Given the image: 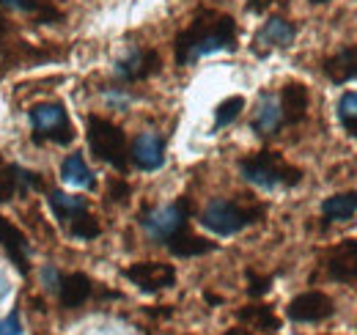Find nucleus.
I'll list each match as a JSON object with an SVG mask.
<instances>
[{
	"mask_svg": "<svg viewBox=\"0 0 357 335\" xmlns=\"http://www.w3.org/2000/svg\"><path fill=\"white\" fill-rule=\"evenodd\" d=\"M236 50V20L215 8H198L192 22L181 31L174 42L178 66H190L204 55Z\"/></svg>",
	"mask_w": 357,
	"mask_h": 335,
	"instance_id": "f257e3e1",
	"label": "nucleus"
},
{
	"mask_svg": "<svg viewBox=\"0 0 357 335\" xmlns=\"http://www.w3.org/2000/svg\"><path fill=\"white\" fill-rule=\"evenodd\" d=\"M242 176L261 187V190H286V187H297L303 181V170L294 165H289L278 151H256L250 157H245L239 163Z\"/></svg>",
	"mask_w": 357,
	"mask_h": 335,
	"instance_id": "f03ea898",
	"label": "nucleus"
},
{
	"mask_svg": "<svg viewBox=\"0 0 357 335\" xmlns=\"http://www.w3.org/2000/svg\"><path fill=\"white\" fill-rule=\"evenodd\" d=\"M264 217V207H245L231 198H212L201 211V225L218 237H234Z\"/></svg>",
	"mask_w": 357,
	"mask_h": 335,
	"instance_id": "7ed1b4c3",
	"label": "nucleus"
},
{
	"mask_svg": "<svg viewBox=\"0 0 357 335\" xmlns=\"http://www.w3.org/2000/svg\"><path fill=\"white\" fill-rule=\"evenodd\" d=\"M89 146L96 160L107 163L116 168L119 173H127L130 163V149H127V135L121 132V126H116L107 119L91 116L89 119Z\"/></svg>",
	"mask_w": 357,
	"mask_h": 335,
	"instance_id": "20e7f679",
	"label": "nucleus"
},
{
	"mask_svg": "<svg viewBox=\"0 0 357 335\" xmlns=\"http://www.w3.org/2000/svg\"><path fill=\"white\" fill-rule=\"evenodd\" d=\"M137 220H140V228L146 231L149 239L165 245L174 237L187 231V225H190V201L187 198H178V201L165 204V207L143 209Z\"/></svg>",
	"mask_w": 357,
	"mask_h": 335,
	"instance_id": "39448f33",
	"label": "nucleus"
},
{
	"mask_svg": "<svg viewBox=\"0 0 357 335\" xmlns=\"http://www.w3.org/2000/svg\"><path fill=\"white\" fill-rule=\"evenodd\" d=\"M31 129H33V140L42 143H58V146H69L75 140V126L69 121V113L63 110L61 102H42L31 107Z\"/></svg>",
	"mask_w": 357,
	"mask_h": 335,
	"instance_id": "423d86ee",
	"label": "nucleus"
},
{
	"mask_svg": "<svg viewBox=\"0 0 357 335\" xmlns=\"http://www.w3.org/2000/svg\"><path fill=\"white\" fill-rule=\"evenodd\" d=\"M124 278L135 283L140 292L154 294L171 289L176 283V269L171 264H162V261H137V264L124 269Z\"/></svg>",
	"mask_w": 357,
	"mask_h": 335,
	"instance_id": "0eeeda50",
	"label": "nucleus"
},
{
	"mask_svg": "<svg viewBox=\"0 0 357 335\" xmlns=\"http://www.w3.org/2000/svg\"><path fill=\"white\" fill-rule=\"evenodd\" d=\"M321 267L330 281L355 283L357 281V239H344L321 255Z\"/></svg>",
	"mask_w": 357,
	"mask_h": 335,
	"instance_id": "6e6552de",
	"label": "nucleus"
},
{
	"mask_svg": "<svg viewBox=\"0 0 357 335\" xmlns=\"http://www.w3.org/2000/svg\"><path fill=\"white\" fill-rule=\"evenodd\" d=\"M335 313V302L324 292H305L294 297L286 308V316L297 325H316Z\"/></svg>",
	"mask_w": 357,
	"mask_h": 335,
	"instance_id": "1a4fd4ad",
	"label": "nucleus"
},
{
	"mask_svg": "<svg viewBox=\"0 0 357 335\" xmlns=\"http://www.w3.org/2000/svg\"><path fill=\"white\" fill-rule=\"evenodd\" d=\"M116 77L121 83H140V80H149L151 75L160 72V52L157 50H140L132 47L119 64H116Z\"/></svg>",
	"mask_w": 357,
	"mask_h": 335,
	"instance_id": "9d476101",
	"label": "nucleus"
},
{
	"mask_svg": "<svg viewBox=\"0 0 357 335\" xmlns=\"http://www.w3.org/2000/svg\"><path fill=\"white\" fill-rule=\"evenodd\" d=\"M0 248L11 258L17 272L22 278H28V272H31V267H28L31 264V242L8 217H0Z\"/></svg>",
	"mask_w": 357,
	"mask_h": 335,
	"instance_id": "9b49d317",
	"label": "nucleus"
},
{
	"mask_svg": "<svg viewBox=\"0 0 357 335\" xmlns=\"http://www.w3.org/2000/svg\"><path fill=\"white\" fill-rule=\"evenodd\" d=\"M294 36H297V28L289 20L269 17L267 22L259 28V34L253 36V52L264 58L269 50H286L289 44L294 42Z\"/></svg>",
	"mask_w": 357,
	"mask_h": 335,
	"instance_id": "f8f14e48",
	"label": "nucleus"
},
{
	"mask_svg": "<svg viewBox=\"0 0 357 335\" xmlns=\"http://www.w3.org/2000/svg\"><path fill=\"white\" fill-rule=\"evenodd\" d=\"M130 160L140 170H160L165 165V140L157 132H140L130 146Z\"/></svg>",
	"mask_w": 357,
	"mask_h": 335,
	"instance_id": "ddd939ff",
	"label": "nucleus"
},
{
	"mask_svg": "<svg viewBox=\"0 0 357 335\" xmlns=\"http://www.w3.org/2000/svg\"><path fill=\"white\" fill-rule=\"evenodd\" d=\"M42 179L31 170H22V168L11 165L0 157V204L11 201L14 195L20 193H31V190H42Z\"/></svg>",
	"mask_w": 357,
	"mask_h": 335,
	"instance_id": "4468645a",
	"label": "nucleus"
},
{
	"mask_svg": "<svg viewBox=\"0 0 357 335\" xmlns=\"http://www.w3.org/2000/svg\"><path fill=\"white\" fill-rule=\"evenodd\" d=\"M253 132H259V135H275L280 126H283V110H280V99H278V94H272V91H261L259 94V102H256V113H253Z\"/></svg>",
	"mask_w": 357,
	"mask_h": 335,
	"instance_id": "2eb2a0df",
	"label": "nucleus"
},
{
	"mask_svg": "<svg viewBox=\"0 0 357 335\" xmlns=\"http://www.w3.org/2000/svg\"><path fill=\"white\" fill-rule=\"evenodd\" d=\"M280 110H283V124L294 126L305 121L308 116V88L303 83H286L278 94Z\"/></svg>",
	"mask_w": 357,
	"mask_h": 335,
	"instance_id": "dca6fc26",
	"label": "nucleus"
},
{
	"mask_svg": "<svg viewBox=\"0 0 357 335\" xmlns=\"http://www.w3.org/2000/svg\"><path fill=\"white\" fill-rule=\"evenodd\" d=\"M321 69H324L327 80L335 85H344V83H349V80H357V44L344 47V50H338L335 55L324 58Z\"/></svg>",
	"mask_w": 357,
	"mask_h": 335,
	"instance_id": "f3484780",
	"label": "nucleus"
},
{
	"mask_svg": "<svg viewBox=\"0 0 357 335\" xmlns=\"http://www.w3.org/2000/svg\"><path fill=\"white\" fill-rule=\"evenodd\" d=\"M55 292H58V299H61L63 308H80L91 294H93V283H91L89 275L72 272V275H61Z\"/></svg>",
	"mask_w": 357,
	"mask_h": 335,
	"instance_id": "a211bd4d",
	"label": "nucleus"
},
{
	"mask_svg": "<svg viewBox=\"0 0 357 335\" xmlns=\"http://www.w3.org/2000/svg\"><path fill=\"white\" fill-rule=\"evenodd\" d=\"M61 179L63 184L75 187V190H93L96 187V179H93V170L89 168V163L83 160V154H69L61 165Z\"/></svg>",
	"mask_w": 357,
	"mask_h": 335,
	"instance_id": "6ab92c4d",
	"label": "nucleus"
},
{
	"mask_svg": "<svg viewBox=\"0 0 357 335\" xmlns=\"http://www.w3.org/2000/svg\"><path fill=\"white\" fill-rule=\"evenodd\" d=\"M50 209H52L58 223H69L72 217L89 211V201L80 198V195H69V193L52 190V193H50Z\"/></svg>",
	"mask_w": 357,
	"mask_h": 335,
	"instance_id": "aec40b11",
	"label": "nucleus"
},
{
	"mask_svg": "<svg viewBox=\"0 0 357 335\" xmlns=\"http://www.w3.org/2000/svg\"><path fill=\"white\" fill-rule=\"evenodd\" d=\"M239 322L250 325L256 333H278L280 330V319L272 313L269 305H248V308H239Z\"/></svg>",
	"mask_w": 357,
	"mask_h": 335,
	"instance_id": "412c9836",
	"label": "nucleus"
},
{
	"mask_svg": "<svg viewBox=\"0 0 357 335\" xmlns=\"http://www.w3.org/2000/svg\"><path fill=\"white\" fill-rule=\"evenodd\" d=\"M321 214L330 223H344L357 214V193H338L321 204Z\"/></svg>",
	"mask_w": 357,
	"mask_h": 335,
	"instance_id": "4be33fe9",
	"label": "nucleus"
},
{
	"mask_svg": "<svg viewBox=\"0 0 357 335\" xmlns=\"http://www.w3.org/2000/svg\"><path fill=\"white\" fill-rule=\"evenodd\" d=\"M168 245V251L178 255V258H192V255H204V253H212L218 245L215 242H209V239H204V237H195V234H190V231H184V234H178L174 237L171 242H165Z\"/></svg>",
	"mask_w": 357,
	"mask_h": 335,
	"instance_id": "5701e85b",
	"label": "nucleus"
},
{
	"mask_svg": "<svg viewBox=\"0 0 357 335\" xmlns=\"http://www.w3.org/2000/svg\"><path fill=\"white\" fill-rule=\"evenodd\" d=\"M6 8L11 11H22V14H36L42 22H55L61 14L55 11V6L50 0H0Z\"/></svg>",
	"mask_w": 357,
	"mask_h": 335,
	"instance_id": "b1692460",
	"label": "nucleus"
},
{
	"mask_svg": "<svg viewBox=\"0 0 357 335\" xmlns=\"http://www.w3.org/2000/svg\"><path fill=\"white\" fill-rule=\"evenodd\" d=\"M335 113H338L341 126H344L352 137H357V91H347V94L338 96Z\"/></svg>",
	"mask_w": 357,
	"mask_h": 335,
	"instance_id": "393cba45",
	"label": "nucleus"
},
{
	"mask_svg": "<svg viewBox=\"0 0 357 335\" xmlns=\"http://www.w3.org/2000/svg\"><path fill=\"white\" fill-rule=\"evenodd\" d=\"M242 110H245V96H228V99H223L218 105V110H215V132L228 124H234Z\"/></svg>",
	"mask_w": 357,
	"mask_h": 335,
	"instance_id": "a878e982",
	"label": "nucleus"
},
{
	"mask_svg": "<svg viewBox=\"0 0 357 335\" xmlns=\"http://www.w3.org/2000/svg\"><path fill=\"white\" fill-rule=\"evenodd\" d=\"M66 225H69V234H72L75 239H96V237L102 234V225L96 223V217H91L89 211L72 217Z\"/></svg>",
	"mask_w": 357,
	"mask_h": 335,
	"instance_id": "bb28decb",
	"label": "nucleus"
},
{
	"mask_svg": "<svg viewBox=\"0 0 357 335\" xmlns=\"http://www.w3.org/2000/svg\"><path fill=\"white\" fill-rule=\"evenodd\" d=\"M248 283H250V286H248V294H250V297H264V294L269 292V286H272V278H259V275H256V272H253V269H250V272H248Z\"/></svg>",
	"mask_w": 357,
	"mask_h": 335,
	"instance_id": "cd10ccee",
	"label": "nucleus"
},
{
	"mask_svg": "<svg viewBox=\"0 0 357 335\" xmlns=\"http://www.w3.org/2000/svg\"><path fill=\"white\" fill-rule=\"evenodd\" d=\"M0 335H22V322L20 311H11L6 319H0Z\"/></svg>",
	"mask_w": 357,
	"mask_h": 335,
	"instance_id": "c85d7f7f",
	"label": "nucleus"
},
{
	"mask_svg": "<svg viewBox=\"0 0 357 335\" xmlns=\"http://www.w3.org/2000/svg\"><path fill=\"white\" fill-rule=\"evenodd\" d=\"M130 195V184H124V181H113V187H110V198L113 201H124Z\"/></svg>",
	"mask_w": 357,
	"mask_h": 335,
	"instance_id": "c756f323",
	"label": "nucleus"
},
{
	"mask_svg": "<svg viewBox=\"0 0 357 335\" xmlns=\"http://www.w3.org/2000/svg\"><path fill=\"white\" fill-rule=\"evenodd\" d=\"M272 0H248V6H250V11H264Z\"/></svg>",
	"mask_w": 357,
	"mask_h": 335,
	"instance_id": "7c9ffc66",
	"label": "nucleus"
},
{
	"mask_svg": "<svg viewBox=\"0 0 357 335\" xmlns=\"http://www.w3.org/2000/svg\"><path fill=\"white\" fill-rule=\"evenodd\" d=\"M6 294H8V281H6V278H3V272H0V299H3Z\"/></svg>",
	"mask_w": 357,
	"mask_h": 335,
	"instance_id": "2f4dec72",
	"label": "nucleus"
},
{
	"mask_svg": "<svg viewBox=\"0 0 357 335\" xmlns=\"http://www.w3.org/2000/svg\"><path fill=\"white\" fill-rule=\"evenodd\" d=\"M311 3H316V6H319V3H327V0H311Z\"/></svg>",
	"mask_w": 357,
	"mask_h": 335,
	"instance_id": "473e14b6",
	"label": "nucleus"
}]
</instances>
